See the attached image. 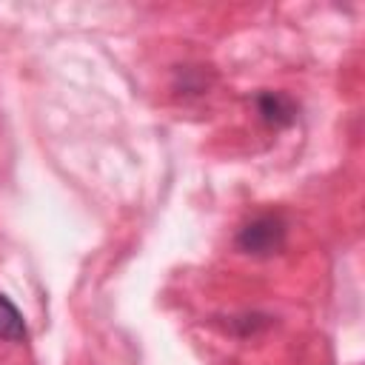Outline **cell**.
I'll return each mask as SVG.
<instances>
[{"label": "cell", "instance_id": "cell-1", "mask_svg": "<svg viewBox=\"0 0 365 365\" xmlns=\"http://www.w3.org/2000/svg\"><path fill=\"white\" fill-rule=\"evenodd\" d=\"M288 225L282 214H257L237 234V248L251 257H271L285 245Z\"/></svg>", "mask_w": 365, "mask_h": 365}, {"label": "cell", "instance_id": "cell-2", "mask_svg": "<svg viewBox=\"0 0 365 365\" xmlns=\"http://www.w3.org/2000/svg\"><path fill=\"white\" fill-rule=\"evenodd\" d=\"M254 106H257L259 120L274 125V128L291 125L294 117H297V103L288 94H282V91H259L254 97Z\"/></svg>", "mask_w": 365, "mask_h": 365}, {"label": "cell", "instance_id": "cell-3", "mask_svg": "<svg viewBox=\"0 0 365 365\" xmlns=\"http://www.w3.org/2000/svg\"><path fill=\"white\" fill-rule=\"evenodd\" d=\"M29 331L23 322V314L17 311V305L0 291V339L3 342H26Z\"/></svg>", "mask_w": 365, "mask_h": 365}]
</instances>
